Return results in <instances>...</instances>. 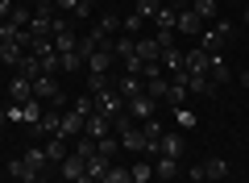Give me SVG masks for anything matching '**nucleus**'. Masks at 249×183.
I'll use <instances>...</instances> for the list:
<instances>
[{
  "label": "nucleus",
  "mask_w": 249,
  "mask_h": 183,
  "mask_svg": "<svg viewBox=\"0 0 249 183\" xmlns=\"http://www.w3.org/2000/svg\"><path fill=\"white\" fill-rule=\"evenodd\" d=\"M96 25H100V29H104V34H108V38H112V34H116V29H121V17H112V13H104V17H100V21H96Z\"/></svg>",
  "instance_id": "obj_38"
},
{
  "label": "nucleus",
  "mask_w": 249,
  "mask_h": 183,
  "mask_svg": "<svg viewBox=\"0 0 249 183\" xmlns=\"http://www.w3.org/2000/svg\"><path fill=\"white\" fill-rule=\"evenodd\" d=\"M245 25H249V4H245Z\"/></svg>",
  "instance_id": "obj_45"
},
{
  "label": "nucleus",
  "mask_w": 249,
  "mask_h": 183,
  "mask_svg": "<svg viewBox=\"0 0 249 183\" xmlns=\"http://www.w3.org/2000/svg\"><path fill=\"white\" fill-rule=\"evenodd\" d=\"M21 59H25V50H21L17 42H0V62H9V67H17Z\"/></svg>",
  "instance_id": "obj_24"
},
{
  "label": "nucleus",
  "mask_w": 249,
  "mask_h": 183,
  "mask_svg": "<svg viewBox=\"0 0 249 183\" xmlns=\"http://www.w3.org/2000/svg\"><path fill=\"white\" fill-rule=\"evenodd\" d=\"M112 59H116V54H112V42H108V46H100L96 54H88V67L91 71H108V67H112Z\"/></svg>",
  "instance_id": "obj_17"
},
{
  "label": "nucleus",
  "mask_w": 249,
  "mask_h": 183,
  "mask_svg": "<svg viewBox=\"0 0 249 183\" xmlns=\"http://www.w3.org/2000/svg\"><path fill=\"white\" fill-rule=\"evenodd\" d=\"M175 29H178V34H191V38H196L199 29H204V21L196 17V9H178V21H175Z\"/></svg>",
  "instance_id": "obj_12"
},
{
  "label": "nucleus",
  "mask_w": 249,
  "mask_h": 183,
  "mask_svg": "<svg viewBox=\"0 0 249 183\" xmlns=\"http://www.w3.org/2000/svg\"><path fill=\"white\" fill-rule=\"evenodd\" d=\"M154 175H158V179H175L178 175V158H158V163H154Z\"/></svg>",
  "instance_id": "obj_28"
},
{
  "label": "nucleus",
  "mask_w": 249,
  "mask_h": 183,
  "mask_svg": "<svg viewBox=\"0 0 249 183\" xmlns=\"http://www.w3.org/2000/svg\"><path fill=\"white\" fill-rule=\"evenodd\" d=\"M54 50H58V54L79 50V34H75V25H67V21H58V25H54Z\"/></svg>",
  "instance_id": "obj_5"
},
{
  "label": "nucleus",
  "mask_w": 249,
  "mask_h": 183,
  "mask_svg": "<svg viewBox=\"0 0 249 183\" xmlns=\"http://www.w3.org/2000/svg\"><path fill=\"white\" fill-rule=\"evenodd\" d=\"M17 9V4H13V0H0V21H9V13Z\"/></svg>",
  "instance_id": "obj_40"
},
{
  "label": "nucleus",
  "mask_w": 249,
  "mask_h": 183,
  "mask_svg": "<svg viewBox=\"0 0 249 183\" xmlns=\"http://www.w3.org/2000/svg\"><path fill=\"white\" fill-rule=\"evenodd\" d=\"M100 183H129V166H108V171H104V179H100Z\"/></svg>",
  "instance_id": "obj_32"
},
{
  "label": "nucleus",
  "mask_w": 249,
  "mask_h": 183,
  "mask_svg": "<svg viewBox=\"0 0 249 183\" xmlns=\"http://www.w3.org/2000/svg\"><path fill=\"white\" fill-rule=\"evenodd\" d=\"M166 92H170V79H166V75H158V79H145V96H154V100H166Z\"/></svg>",
  "instance_id": "obj_23"
},
{
  "label": "nucleus",
  "mask_w": 249,
  "mask_h": 183,
  "mask_svg": "<svg viewBox=\"0 0 249 183\" xmlns=\"http://www.w3.org/2000/svg\"><path fill=\"white\" fill-rule=\"evenodd\" d=\"M42 150H46V158H50V163H58V166H62V158L71 154V146H67V138H62V133H54Z\"/></svg>",
  "instance_id": "obj_14"
},
{
  "label": "nucleus",
  "mask_w": 249,
  "mask_h": 183,
  "mask_svg": "<svg viewBox=\"0 0 249 183\" xmlns=\"http://www.w3.org/2000/svg\"><path fill=\"white\" fill-rule=\"evenodd\" d=\"M29 129H34L37 138H54V133L62 129V113H58V108H50V104H46V113L37 117V125H29Z\"/></svg>",
  "instance_id": "obj_6"
},
{
  "label": "nucleus",
  "mask_w": 249,
  "mask_h": 183,
  "mask_svg": "<svg viewBox=\"0 0 249 183\" xmlns=\"http://www.w3.org/2000/svg\"><path fill=\"white\" fill-rule=\"evenodd\" d=\"M4 121H9V117H4V108H0V125H4Z\"/></svg>",
  "instance_id": "obj_44"
},
{
  "label": "nucleus",
  "mask_w": 249,
  "mask_h": 183,
  "mask_svg": "<svg viewBox=\"0 0 249 183\" xmlns=\"http://www.w3.org/2000/svg\"><path fill=\"white\" fill-rule=\"evenodd\" d=\"M29 21H34V13H29V9H21V4L9 13V25H17V29H29Z\"/></svg>",
  "instance_id": "obj_33"
},
{
  "label": "nucleus",
  "mask_w": 249,
  "mask_h": 183,
  "mask_svg": "<svg viewBox=\"0 0 249 183\" xmlns=\"http://www.w3.org/2000/svg\"><path fill=\"white\" fill-rule=\"evenodd\" d=\"M124 117H129V121H150V117H158V100L154 96H145V92H137V96H129L124 100Z\"/></svg>",
  "instance_id": "obj_1"
},
{
  "label": "nucleus",
  "mask_w": 249,
  "mask_h": 183,
  "mask_svg": "<svg viewBox=\"0 0 249 183\" xmlns=\"http://www.w3.org/2000/svg\"><path fill=\"white\" fill-rule=\"evenodd\" d=\"M83 133H88V138H108V133H112V121H108V117L104 113H91L88 117V121H83Z\"/></svg>",
  "instance_id": "obj_10"
},
{
  "label": "nucleus",
  "mask_w": 249,
  "mask_h": 183,
  "mask_svg": "<svg viewBox=\"0 0 249 183\" xmlns=\"http://www.w3.org/2000/svg\"><path fill=\"white\" fill-rule=\"evenodd\" d=\"M187 92H196V96H212L216 83H212L208 75H187Z\"/></svg>",
  "instance_id": "obj_21"
},
{
  "label": "nucleus",
  "mask_w": 249,
  "mask_h": 183,
  "mask_svg": "<svg viewBox=\"0 0 249 183\" xmlns=\"http://www.w3.org/2000/svg\"><path fill=\"white\" fill-rule=\"evenodd\" d=\"M96 150H100L104 158H116V154H121V138H116V133H108V138L96 142Z\"/></svg>",
  "instance_id": "obj_29"
},
{
  "label": "nucleus",
  "mask_w": 249,
  "mask_h": 183,
  "mask_svg": "<svg viewBox=\"0 0 249 183\" xmlns=\"http://www.w3.org/2000/svg\"><path fill=\"white\" fill-rule=\"evenodd\" d=\"M158 158H183V133H162V142H158Z\"/></svg>",
  "instance_id": "obj_9"
},
{
  "label": "nucleus",
  "mask_w": 249,
  "mask_h": 183,
  "mask_svg": "<svg viewBox=\"0 0 249 183\" xmlns=\"http://www.w3.org/2000/svg\"><path fill=\"white\" fill-rule=\"evenodd\" d=\"M75 154H79V158H91V154H96V138L79 133V142H75Z\"/></svg>",
  "instance_id": "obj_34"
},
{
  "label": "nucleus",
  "mask_w": 249,
  "mask_h": 183,
  "mask_svg": "<svg viewBox=\"0 0 249 183\" xmlns=\"http://www.w3.org/2000/svg\"><path fill=\"white\" fill-rule=\"evenodd\" d=\"M79 175H88V158H79V154L71 150V154L62 158V179H67V183H75Z\"/></svg>",
  "instance_id": "obj_11"
},
{
  "label": "nucleus",
  "mask_w": 249,
  "mask_h": 183,
  "mask_svg": "<svg viewBox=\"0 0 249 183\" xmlns=\"http://www.w3.org/2000/svg\"><path fill=\"white\" fill-rule=\"evenodd\" d=\"M116 138H121V150H129V154H145V138H142V125H137V121H121V125H116Z\"/></svg>",
  "instance_id": "obj_3"
},
{
  "label": "nucleus",
  "mask_w": 249,
  "mask_h": 183,
  "mask_svg": "<svg viewBox=\"0 0 249 183\" xmlns=\"http://www.w3.org/2000/svg\"><path fill=\"white\" fill-rule=\"evenodd\" d=\"M25 163L34 166L37 175H42V171H46V163H50V158H46V150H25Z\"/></svg>",
  "instance_id": "obj_35"
},
{
  "label": "nucleus",
  "mask_w": 249,
  "mask_h": 183,
  "mask_svg": "<svg viewBox=\"0 0 249 183\" xmlns=\"http://www.w3.org/2000/svg\"><path fill=\"white\" fill-rule=\"evenodd\" d=\"M9 175H13L17 183H37V179H42V175H37L25 158H13V163H9Z\"/></svg>",
  "instance_id": "obj_15"
},
{
  "label": "nucleus",
  "mask_w": 249,
  "mask_h": 183,
  "mask_svg": "<svg viewBox=\"0 0 249 183\" xmlns=\"http://www.w3.org/2000/svg\"><path fill=\"white\" fill-rule=\"evenodd\" d=\"M83 121H88V117H79V113H75V108H67V113H62V138H79V133H83Z\"/></svg>",
  "instance_id": "obj_16"
},
{
  "label": "nucleus",
  "mask_w": 249,
  "mask_h": 183,
  "mask_svg": "<svg viewBox=\"0 0 249 183\" xmlns=\"http://www.w3.org/2000/svg\"><path fill=\"white\" fill-rule=\"evenodd\" d=\"M208 79H212L216 87H220V83H229V62H224L220 54H212V62H208Z\"/></svg>",
  "instance_id": "obj_20"
},
{
  "label": "nucleus",
  "mask_w": 249,
  "mask_h": 183,
  "mask_svg": "<svg viewBox=\"0 0 249 183\" xmlns=\"http://www.w3.org/2000/svg\"><path fill=\"white\" fill-rule=\"evenodd\" d=\"M96 113H104L112 125L129 121V117H124V100H121V92H112V87H108V92H96Z\"/></svg>",
  "instance_id": "obj_2"
},
{
  "label": "nucleus",
  "mask_w": 249,
  "mask_h": 183,
  "mask_svg": "<svg viewBox=\"0 0 249 183\" xmlns=\"http://www.w3.org/2000/svg\"><path fill=\"white\" fill-rule=\"evenodd\" d=\"M191 9H196V17H199V21H216V0H196Z\"/></svg>",
  "instance_id": "obj_30"
},
{
  "label": "nucleus",
  "mask_w": 249,
  "mask_h": 183,
  "mask_svg": "<svg viewBox=\"0 0 249 183\" xmlns=\"http://www.w3.org/2000/svg\"><path fill=\"white\" fill-rule=\"evenodd\" d=\"M37 183H46V179H37Z\"/></svg>",
  "instance_id": "obj_46"
},
{
  "label": "nucleus",
  "mask_w": 249,
  "mask_h": 183,
  "mask_svg": "<svg viewBox=\"0 0 249 183\" xmlns=\"http://www.w3.org/2000/svg\"><path fill=\"white\" fill-rule=\"evenodd\" d=\"M137 29H142V17H137V13H133V17H124V34H137Z\"/></svg>",
  "instance_id": "obj_39"
},
{
  "label": "nucleus",
  "mask_w": 249,
  "mask_h": 183,
  "mask_svg": "<svg viewBox=\"0 0 249 183\" xmlns=\"http://www.w3.org/2000/svg\"><path fill=\"white\" fill-rule=\"evenodd\" d=\"M108 166H112V158H104V154H100V150H96V154H91L88 158V175H91V179H104V171H108Z\"/></svg>",
  "instance_id": "obj_22"
},
{
  "label": "nucleus",
  "mask_w": 249,
  "mask_h": 183,
  "mask_svg": "<svg viewBox=\"0 0 249 183\" xmlns=\"http://www.w3.org/2000/svg\"><path fill=\"white\" fill-rule=\"evenodd\" d=\"M9 100H13V104H25V100H34V79L13 75V79H9Z\"/></svg>",
  "instance_id": "obj_7"
},
{
  "label": "nucleus",
  "mask_w": 249,
  "mask_h": 183,
  "mask_svg": "<svg viewBox=\"0 0 249 183\" xmlns=\"http://www.w3.org/2000/svg\"><path fill=\"white\" fill-rule=\"evenodd\" d=\"M162 125H158V117H150V121H142V138H145V154H158V142H162Z\"/></svg>",
  "instance_id": "obj_8"
},
{
  "label": "nucleus",
  "mask_w": 249,
  "mask_h": 183,
  "mask_svg": "<svg viewBox=\"0 0 249 183\" xmlns=\"http://www.w3.org/2000/svg\"><path fill=\"white\" fill-rule=\"evenodd\" d=\"M208 62H212V54H208L204 46L183 50V71H187V75H208Z\"/></svg>",
  "instance_id": "obj_4"
},
{
  "label": "nucleus",
  "mask_w": 249,
  "mask_h": 183,
  "mask_svg": "<svg viewBox=\"0 0 249 183\" xmlns=\"http://www.w3.org/2000/svg\"><path fill=\"white\" fill-rule=\"evenodd\" d=\"M83 67V54L71 50V54H58V71H79Z\"/></svg>",
  "instance_id": "obj_31"
},
{
  "label": "nucleus",
  "mask_w": 249,
  "mask_h": 183,
  "mask_svg": "<svg viewBox=\"0 0 249 183\" xmlns=\"http://www.w3.org/2000/svg\"><path fill=\"white\" fill-rule=\"evenodd\" d=\"M162 67L175 75V71H183V50L178 46H170V50H162Z\"/></svg>",
  "instance_id": "obj_26"
},
{
  "label": "nucleus",
  "mask_w": 249,
  "mask_h": 183,
  "mask_svg": "<svg viewBox=\"0 0 249 183\" xmlns=\"http://www.w3.org/2000/svg\"><path fill=\"white\" fill-rule=\"evenodd\" d=\"M116 92H121V100H129V96H137V92H145V79L142 75H124L121 83H116Z\"/></svg>",
  "instance_id": "obj_19"
},
{
  "label": "nucleus",
  "mask_w": 249,
  "mask_h": 183,
  "mask_svg": "<svg viewBox=\"0 0 249 183\" xmlns=\"http://www.w3.org/2000/svg\"><path fill=\"white\" fill-rule=\"evenodd\" d=\"M175 121L183 125V129H196V125H199V121H196V113H191L187 104H183V108H175Z\"/></svg>",
  "instance_id": "obj_36"
},
{
  "label": "nucleus",
  "mask_w": 249,
  "mask_h": 183,
  "mask_svg": "<svg viewBox=\"0 0 249 183\" xmlns=\"http://www.w3.org/2000/svg\"><path fill=\"white\" fill-rule=\"evenodd\" d=\"M75 183H96V179H91V175H79V179H75Z\"/></svg>",
  "instance_id": "obj_43"
},
{
  "label": "nucleus",
  "mask_w": 249,
  "mask_h": 183,
  "mask_svg": "<svg viewBox=\"0 0 249 183\" xmlns=\"http://www.w3.org/2000/svg\"><path fill=\"white\" fill-rule=\"evenodd\" d=\"M42 113H46L42 100H25V104H21V121H25V125H37V117H42Z\"/></svg>",
  "instance_id": "obj_25"
},
{
  "label": "nucleus",
  "mask_w": 249,
  "mask_h": 183,
  "mask_svg": "<svg viewBox=\"0 0 249 183\" xmlns=\"http://www.w3.org/2000/svg\"><path fill=\"white\" fill-rule=\"evenodd\" d=\"M137 59L142 62H162V46L154 42V38H142V42H137Z\"/></svg>",
  "instance_id": "obj_18"
},
{
  "label": "nucleus",
  "mask_w": 249,
  "mask_h": 183,
  "mask_svg": "<svg viewBox=\"0 0 249 183\" xmlns=\"http://www.w3.org/2000/svg\"><path fill=\"white\" fill-rule=\"evenodd\" d=\"M241 83H245V87H249V67H245V71H241Z\"/></svg>",
  "instance_id": "obj_42"
},
{
  "label": "nucleus",
  "mask_w": 249,
  "mask_h": 183,
  "mask_svg": "<svg viewBox=\"0 0 249 183\" xmlns=\"http://www.w3.org/2000/svg\"><path fill=\"white\" fill-rule=\"evenodd\" d=\"M108 87H112L108 71H91V75H88V92H91V96H96V92H108Z\"/></svg>",
  "instance_id": "obj_27"
},
{
  "label": "nucleus",
  "mask_w": 249,
  "mask_h": 183,
  "mask_svg": "<svg viewBox=\"0 0 249 183\" xmlns=\"http://www.w3.org/2000/svg\"><path fill=\"white\" fill-rule=\"evenodd\" d=\"M158 9H162V4H158V0H137V17H158Z\"/></svg>",
  "instance_id": "obj_37"
},
{
  "label": "nucleus",
  "mask_w": 249,
  "mask_h": 183,
  "mask_svg": "<svg viewBox=\"0 0 249 183\" xmlns=\"http://www.w3.org/2000/svg\"><path fill=\"white\" fill-rule=\"evenodd\" d=\"M199 171H204V179L224 183V179H229V158H208V163L199 166Z\"/></svg>",
  "instance_id": "obj_13"
},
{
  "label": "nucleus",
  "mask_w": 249,
  "mask_h": 183,
  "mask_svg": "<svg viewBox=\"0 0 249 183\" xmlns=\"http://www.w3.org/2000/svg\"><path fill=\"white\" fill-rule=\"evenodd\" d=\"M54 4H58V9H71V13L79 9V0H54Z\"/></svg>",
  "instance_id": "obj_41"
}]
</instances>
